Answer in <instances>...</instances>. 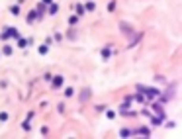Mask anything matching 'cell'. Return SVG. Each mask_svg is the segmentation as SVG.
I'll return each mask as SVG.
<instances>
[{"label":"cell","mask_w":182,"mask_h":139,"mask_svg":"<svg viewBox=\"0 0 182 139\" xmlns=\"http://www.w3.org/2000/svg\"><path fill=\"white\" fill-rule=\"evenodd\" d=\"M137 88H139V90H143V92H147V96H149V98H155L157 94H159V90H155V88H145V86H141V84H139Z\"/></svg>","instance_id":"1"},{"label":"cell","mask_w":182,"mask_h":139,"mask_svg":"<svg viewBox=\"0 0 182 139\" xmlns=\"http://www.w3.org/2000/svg\"><path fill=\"white\" fill-rule=\"evenodd\" d=\"M120 29H121L123 33H125V35H129V33L133 32V28H131V26H129L127 22H121V24H120Z\"/></svg>","instance_id":"2"},{"label":"cell","mask_w":182,"mask_h":139,"mask_svg":"<svg viewBox=\"0 0 182 139\" xmlns=\"http://www.w3.org/2000/svg\"><path fill=\"white\" fill-rule=\"evenodd\" d=\"M90 88H84L82 92H80V102H86V98H90Z\"/></svg>","instance_id":"3"},{"label":"cell","mask_w":182,"mask_h":139,"mask_svg":"<svg viewBox=\"0 0 182 139\" xmlns=\"http://www.w3.org/2000/svg\"><path fill=\"white\" fill-rule=\"evenodd\" d=\"M63 86V76H55L53 79V88H61Z\"/></svg>","instance_id":"4"},{"label":"cell","mask_w":182,"mask_h":139,"mask_svg":"<svg viewBox=\"0 0 182 139\" xmlns=\"http://www.w3.org/2000/svg\"><path fill=\"white\" fill-rule=\"evenodd\" d=\"M137 133H141V135H145V137H149V135H151V133H149V129H147V127H141V129H139V131H137Z\"/></svg>","instance_id":"5"},{"label":"cell","mask_w":182,"mask_h":139,"mask_svg":"<svg viewBox=\"0 0 182 139\" xmlns=\"http://www.w3.org/2000/svg\"><path fill=\"white\" fill-rule=\"evenodd\" d=\"M84 8L88 10V12H94V8H96V4H94V2H88V4L84 6Z\"/></svg>","instance_id":"6"},{"label":"cell","mask_w":182,"mask_h":139,"mask_svg":"<svg viewBox=\"0 0 182 139\" xmlns=\"http://www.w3.org/2000/svg\"><path fill=\"white\" fill-rule=\"evenodd\" d=\"M76 22H79V16H70V18H69V24H70V26H75Z\"/></svg>","instance_id":"7"},{"label":"cell","mask_w":182,"mask_h":139,"mask_svg":"<svg viewBox=\"0 0 182 139\" xmlns=\"http://www.w3.org/2000/svg\"><path fill=\"white\" fill-rule=\"evenodd\" d=\"M2 53H4V55H12V47H10V45H6L4 49H2Z\"/></svg>","instance_id":"8"},{"label":"cell","mask_w":182,"mask_h":139,"mask_svg":"<svg viewBox=\"0 0 182 139\" xmlns=\"http://www.w3.org/2000/svg\"><path fill=\"white\" fill-rule=\"evenodd\" d=\"M57 10H59V6H57V4H51V8H49V14H57Z\"/></svg>","instance_id":"9"},{"label":"cell","mask_w":182,"mask_h":139,"mask_svg":"<svg viewBox=\"0 0 182 139\" xmlns=\"http://www.w3.org/2000/svg\"><path fill=\"white\" fill-rule=\"evenodd\" d=\"M120 135H121V137H129L131 131H129V129H121V131H120Z\"/></svg>","instance_id":"10"},{"label":"cell","mask_w":182,"mask_h":139,"mask_svg":"<svg viewBox=\"0 0 182 139\" xmlns=\"http://www.w3.org/2000/svg\"><path fill=\"white\" fill-rule=\"evenodd\" d=\"M108 10H110V12H114V10H116V2H114V0L108 4Z\"/></svg>","instance_id":"11"},{"label":"cell","mask_w":182,"mask_h":139,"mask_svg":"<svg viewBox=\"0 0 182 139\" xmlns=\"http://www.w3.org/2000/svg\"><path fill=\"white\" fill-rule=\"evenodd\" d=\"M10 10H12V14H14V16H18V14H20V8H18V6H12Z\"/></svg>","instance_id":"12"},{"label":"cell","mask_w":182,"mask_h":139,"mask_svg":"<svg viewBox=\"0 0 182 139\" xmlns=\"http://www.w3.org/2000/svg\"><path fill=\"white\" fill-rule=\"evenodd\" d=\"M33 20H35V12H29L28 14V22H33Z\"/></svg>","instance_id":"13"},{"label":"cell","mask_w":182,"mask_h":139,"mask_svg":"<svg viewBox=\"0 0 182 139\" xmlns=\"http://www.w3.org/2000/svg\"><path fill=\"white\" fill-rule=\"evenodd\" d=\"M8 120V114H6V112H2V114H0V121H6Z\"/></svg>","instance_id":"14"},{"label":"cell","mask_w":182,"mask_h":139,"mask_svg":"<svg viewBox=\"0 0 182 139\" xmlns=\"http://www.w3.org/2000/svg\"><path fill=\"white\" fill-rule=\"evenodd\" d=\"M73 92H75L73 88H67V90H65V94H67V96H73Z\"/></svg>","instance_id":"15"},{"label":"cell","mask_w":182,"mask_h":139,"mask_svg":"<svg viewBox=\"0 0 182 139\" xmlns=\"http://www.w3.org/2000/svg\"><path fill=\"white\" fill-rule=\"evenodd\" d=\"M67 37H69V39H75V32H73V29H70V32L67 33Z\"/></svg>","instance_id":"16"},{"label":"cell","mask_w":182,"mask_h":139,"mask_svg":"<svg viewBox=\"0 0 182 139\" xmlns=\"http://www.w3.org/2000/svg\"><path fill=\"white\" fill-rule=\"evenodd\" d=\"M135 100H137V102H143L145 98H143V96H141V94H137V96H135ZM143 104H145V102H143Z\"/></svg>","instance_id":"17"},{"label":"cell","mask_w":182,"mask_h":139,"mask_svg":"<svg viewBox=\"0 0 182 139\" xmlns=\"http://www.w3.org/2000/svg\"><path fill=\"white\" fill-rule=\"evenodd\" d=\"M102 57H104V59H108V57H110V51H108V49H106V51H102Z\"/></svg>","instance_id":"18"}]
</instances>
